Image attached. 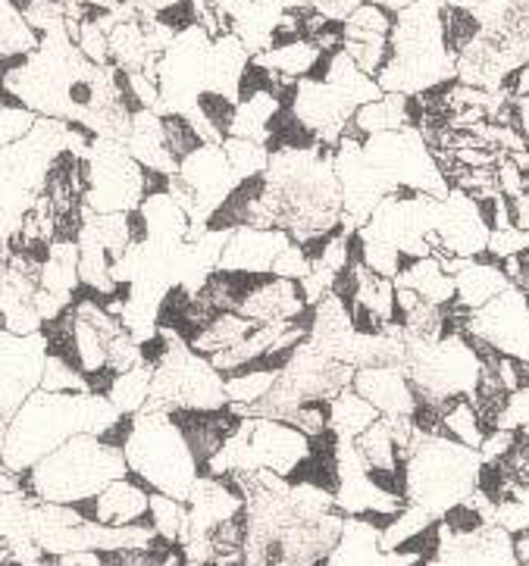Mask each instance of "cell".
Instances as JSON below:
<instances>
[{
    "label": "cell",
    "instance_id": "cell-12",
    "mask_svg": "<svg viewBox=\"0 0 529 566\" xmlns=\"http://www.w3.org/2000/svg\"><path fill=\"white\" fill-rule=\"evenodd\" d=\"M248 448H251L257 470L282 475L286 482L311 457V439L298 426L289 420H270V417H251Z\"/></svg>",
    "mask_w": 529,
    "mask_h": 566
},
{
    "label": "cell",
    "instance_id": "cell-4",
    "mask_svg": "<svg viewBox=\"0 0 529 566\" xmlns=\"http://www.w3.org/2000/svg\"><path fill=\"white\" fill-rule=\"evenodd\" d=\"M479 451L445 436H414L404 454V501L442 516L476 492Z\"/></svg>",
    "mask_w": 529,
    "mask_h": 566
},
{
    "label": "cell",
    "instance_id": "cell-45",
    "mask_svg": "<svg viewBox=\"0 0 529 566\" xmlns=\"http://www.w3.org/2000/svg\"><path fill=\"white\" fill-rule=\"evenodd\" d=\"M529 426V385L517 388L508 395L505 401V410L498 417V429H511V432H520Z\"/></svg>",
    "mask_w": 529,
    "mask_h": 566
},
{
    "label": "cell",
    "instance_id": "cell-18",
    "mask_svg": "<svg viewBox=\"0 0 529 566\" xmlns=\"http://www.w3.org/2000/svg\"><path fill=\"white\" fill-rule=\"evenodd\" d=\"M508 289H511V279L505 275L501 263L486 254L464 260V266L455 273V304L464 313L486 307L492 297Z\"/></svg>",
    "mask_w": 529,
    "mask_h": 566
},
{
    "label": "cell",
    "instance_id": "cell-13",
    "mask_svg": "<svg viewBox=\"0 0 529 566\" xmlns=\"http://www.w3.org/2000/svg\"><path fill=\"white\" fill-rule=\"evenodd\" d=\"M486 244H489V226L483 220L476 201L460 188H452L442 198V210H438L436 254L474 260L486 254Z\"/></svg>",
    "mask_w": 529,
    "mask_h": 566
},
{
    "label": "cell",
    "instance_id": "cell-3",
    "mask_svg": "<svg viewBox=\"0 0 529 566\" xmlns=\"http://www.w3.org/2000/svg\"><path fill=\"white\" fill-rule=\"evenodd\" d=\"M126 454L104 436H75L22 473V492L48 504H82L126 475Z\"/></svg>",
    "mask_w": 529,
    "mask_h": 566
},
{
    "label": "cell",
    "instance_id": "cell-29",
    "mask_svg": "<svg viewBox=\"0 0 529 566\" xmlns=\"http://www.w3.org/2000/svg\"><path fill=\"white\" fill-rule=\"evenodd\" d=\"M107 48L110 63H113L116 70H123V73H138V70L145 66L147 56H151L138 17L116 19L107 32Z\"/></svg>",
    "mask_w": 529,
    "mask_h": 566
},
{
    "label": "cell",
    "instance_id": "cell-24",
    "mask_svg": "<svg viewBox=\"0 0 529 566\" xmlns=\"http://www.w3.org/2000/svg\"><path fill=\"white\" fill-rule=\"evenodd\" d=\"M257 66H263L267 73L279 75V78H311L323 60V51L308 41V38H298V41H289V44H273L267 48L263 54L251 56Z\"/></svg>",
    "mask_w": 529,
    "mask_h": 566
},
{
    "label": "cell",
    "instance_id": "cell-41",
    "mask_svg": "<svg viewBox=\"0 0 529 566\" xmlns=\"http://www.w3.org/2000/svg\"><path fill=\"white\" fill-rule=\"evenodd\" d=\"M35 113L19 107L13 101H7V97H0V147H10L22 142L35 128Z\"/></svg>",
    "mask_w": 529,
    "mask_h": 566
},
{
    "label": "cell",
    "instance_id": "cell-20",
    "mask_svg": "<svg viewBox=\"0 0 529 566\" xmlns=\"http://www.w3.org/2000/svg\"><path fill=\"white\" fill-rule=\"evenodd\" d=\"M313 78H323L329 88L339 94L351 111H357V107H364L370 101L383 97L380 82L370 78L366 73H361V70L354 66V60H351L342 48H339L335 54H323Z\"/></svg>",
    "mask_w": 529,
    "mask_h": 566
},
{
    "label": "cell",
    "instance_id": "cell-7",
    "mask_svg": "<svg viewBox=\"0 0 529 566\" xmlns=\"http://www.w3.org/2000/svg\"><path fill=\"white\" fill-rule=\"evenodd\" d=\"M79 160L89 213H128L145 201V169L132 160L123 142L94 135Z\"/></svg>",
    "mask_w": 529,
    "mask_h": 566
},
{
    "label": "cell",
    "instance_id": "cell-27",
    "mask_svg": "<svg viewBox=\"0 0 529 566\" xmlns=\"http://www.w3.org/2000/svg\"><path fill=\"white\" fill-rule=\"evenodd\" d=\"M376 420H380V410L361 398L351 385L329 401V429L339 441H354L357 436H364Z\"/></svg>",
    "mask_w": 529,
    "mask_h": 566
},
{
    "label": "cell",
    "instance_id": "cell-39",
    "mask_svg": "<svg viewBox=\"0 0 529 566\" xmlns=\"http://www.w3.org/2000/svg\"><path fill=\"white\" fill-rule=\"evenodd\" d=\"M248 532H251V523H248V511L241 507L229 520L217 523L207 535H210V545H214L217 554H236V551H245V545H248Z\"/></svg>",
    "mask_w": 529,
    "mask_h": 566
},
{
    "label": "cell",
    "instance_id": "cell-14",
    "mask_svg": "<svg viewBox=\"0 0 529 566\" xmlns=\"http://www.w3.org/2000/svg\"><path fill=\"white\" fill-rule=\"evenodd\" d=\"M147 507H151V489H145L135 475H120L107 489L75 504V511L85 520L101 523V526H142L147 523Z\"/></svg>",
    "mask_w": 529,
    "mask_h": 566
},
{
    "label": "cell",
    "instance_id": "cell-38",
    "mask_svg": "<svg viewBox=\"0 0 529 566\" xmlns=\"http://www.w3.org/2000/svg\"><path fill=\"white\" fill-rule=\"evenodd\" d=\"M342 51L354 60V66L361 73L376 78V75L383 73L385 63H388V38H366V41L342 38Z\"/></svg>",
    "mask_w": 529,
    "mask_h": 566
},
{
    "label": "cell",
    "instance_id": "cell-19",
    "mask_svg": "<svg viewBox=\"0 0 529 566\" xmlns=\"http://www.w3.org/2000/svg\"><path fill=\"white\" fill-rule=\"evenodd\" d=\"M126 150L132 154V160L142 166V169H154V172H164V176H176L179 164L173 160L169 147L164 138V119L157 111H138L132 113V123H128L126 135Z\"/></svg>",
    "mask_w": 529,
    "mask_h": 566
},
{
    "label": "cell",
    "instance_id": "cell-30",
    "mask_svg": "<svg viewBox=\"0 0 529 566\" xmlns=\"http://www.w3.org/2000/svg\"><path fill=\"white\" fill-rule=\"evenodd\" d=\"M438 436L457 441L464 448L479 451V444L486 439V429L479 422V413L470 398H455V401L442 403V420H438Z\"/></svg>",
    "mask_w": 529,
    "mask_h": 566
},
{
    "label": "cell",
    "instance_id": "cell-6",
    "mask_svg": "<svg viewBox=\"0 0 529 566\" xmlns=\"http://www.w3.org/2000/svg\"><path fill=\"white\" fill-rule=\"evenodd\" d=\"M407 342L404 369L414 385L417 401L442 403L455 398H470L479 379V354L467 342V335H445L436 342Z\"/></svg>",
    "mask_w": 529,
    "mask_h": 566
},
{
    "label": "cell",
    "instance_id": "cell-34",
    "mask_svg": "<svg viewBox=\"0 0 529 566\" xmlns=\"http://www.w3.org/2000/svg\"><path fill=\"white\" fill-rule=\"evenodd\" d=\"M219 147H222V154H226V160L232 166L238 182L267 172V164H270V150H267V145L248 142V138H232V135H229Z\"/></svg>",
    "mask_w": 529,
    "mask_h": 566
},
{
    "label": "cell",
    "instance_id": "cell-8",
    "mask_svg": "<svg viewBox=\"0 0 529 566\" xmlns=\"http://www.w3.org/2000/svg\"><path fill=\"white\" fill-rule=\"evenodd\" d=\"M361 147H364V157L370 160V166L388 185V195L395 188H411L417 195H429V198L442 201L452 191V185L445 182V176L438 172L433 150L414 126L370 135L361 142Z\"/></svg>",
    "mask_w": 529,
    "mask_h": 566
},
{
    "label": "cell",
    "instance_id": "cell-53",
    "mask_svg": "<svg viewBox=\"0 0 529 566\" xmlns=\"http://www.w3.org/2000/svg\"><path fill=\"white\" fill-rule=\"evenodd\" d=\"M520 436H523V439L529 441V426H527V429H520Z\"/></svg>",
    "mask_w": 529,
    "mask_h": 566
},
{
    "label": "cell",
    "instance_id": "cell-16",
    "mask_svg": "<svg viewBox=\"0 0 529 566\" xmlns=\"http://www.w3.org/2000/svg\"><path fill=\"white\" fill-rule=\"evenodd\" d=\"M292 241L282 229H232L226 232V244L219 251L217 270L232 273H270L273 275L276 256Z\"/></svg>",
    "mask_w": 529,
    "mask_h": 566
},
{
    "label": "cell",
    "instance_id": "cell-32",
    "mask_svg": "<svg viewBox=\"0 0 529 566\" xmlns=\"http://www.w3.org/2000/svg\"><path fill=\"white\" fill-rule=\"evenodd\" d=\"M41 38L22 17V7L17 0H0V60L32 54Z\"/></svg>",
    "mask_w": 529,
    "mask_h": 566
},
{
    "label": "cell",
    "instance_id": "cell-50",
    "mask_svg": "<svg viewBox=\"0 0 529 566\" xmlns=\"http://www.w3.org/2000/svg\"><path fill=\"white\" fill-rule=\"evenodd\" d=\"M511 545H514V560H517V566H529V530L511 535Z\"/></svg>",
    "mask_w": 529,
    "mask_h": 566
},
{
    "label": "cell",
    "instance_id": "cell-25",
    "mask_svg": "<svg viewBox=\"0 0 529 566\" xmlns=\"http://www.w3.org/2000/svg\"><path fill=\"white\" fill-rule=\"evenodd\" d=\"M282 94L279 92H255L236 101V116H232V138H248L267 145V132L273 126L276 113L282 111Z\"/></svg>",
    "mask_w": 529,
    "mask_h": 566
},
{
    "label": "cell",
    "instance_id": "cell-48",
    "mask_svg": "<svg viewBox=\"0 0 529 566\" xmlns=\"http://www.w3.org/2000/svg\"><path fill=\"white\" fill-rule=\"evenodd\" d=\"M135 17H160L164 10L183 3V0H123Z\"/></svg>",
    "mask_w": 529,
    "mask_h": 566
},
{
    "label": "cell",
    "instance_id": "cell-2",
    "mask_svg": "<svg viewBox=\"0 0 529 566\" xmlns=\"http://www.w3.org/2000/svg\"><path fill=\"white\" fill-rule=\"evenodd\" d=\"M445 3L448 0H414L395 17L388 35V63L376 75L383 92L414 97L455 78L457 56L448 51L442 29Z\"/></svg>",
    "mask_w": 529,
    "mask_h": 566
},
{
    "label": "cell",
    "instance_id": "cell-44",
    "mask_svg": "<svg viewBox=\"0 0 529 566\" xmlns=\"http://www.w3.org/2000/svg\"><path fill=\"white\" fill-rule=\"evenodd\" d=\"M311 273V256L308 251L301 248V241H289L286 248H282V254L276 256L273 263V275L279 279H292V282H301L304 275Z\"/></svg>",
    "mask_w": 529,
    "mask_h": 566
},
{
    "label": "cell",
    "instance_id": "cell-21",
    "mask_svg": "<svg viewBox=\"0 0 529 566\" xmlns=\"http://www.w3.org/2000/svg\"><path fill=\"white\" fill-rule=\"evenodd\" d=\"M392 282L398 289H411L423 304H433V307H442V311L448 304H455V279L442 270L436 254L404 260L402 270H398V275Z\"/></svg>",
    "mask_w": 529,
    "mask_h": 566
},
{
    "label": "cell",
    "instance_id": "cell-9",
    "mask_svg": "<svg viewBox=\"0 0 529 566\" xmlns=\"http://www.w3.org/2000/svg\"><path fill=\"white\" fill-rule=\"evenodd\" d=\"M464 332L479 338L498 354L529 364V297L520 289H508L486 307L467 313Z\"/></svg>",
    "mask_w": 529,
    "mask_h": 566
},
{
    "label": "cell",
    "instance_id": "cell-22",
    "mask_svg": "<svg viewBox=\"0 0 529 566\" xmlns=\"http://www.w3.org/2000/svg\"><path fill=\"white\" fill-rule=\"evenodd\" d=\"M248 63H251V54L245 51V44L232 32L210 38V48H207V56H204L207 88L238 97V78H241Z\"/></svg>",
    "mask_w": 529,
    "mask_h": 566
},
{
    "label": "cell",
    "instance_id": "cell-51",
    "mask_svg": "<svg viewBox=\"0 0 529 566\" xmlns=\"http://www.w3.org/2000/svg\"><path fill=\"white\" fill-rule=\"evenodd\" d=\"M370 3H376V7H383L385 13H392V17H398L402 10H407L414 0H370Z\"/></svg>",
    "mask_w": 529,
    "mask_h": 566
},
{
    "label": "cell",
    "instance_id": "cell-46",
    "mask_svg": "<svg viewBox=\"0 0 529 566\" xmlns=\"http://www.w3.org/2000/svg\"><path fill=\"white\" fill-rule=\"evenodd\" d=\"M495 185H498V191L511 201V198H517V195H523L529 188L527 176L520 172V166L514 164L511 157L505 154L498 164H495Z\"/></svg>",
    "mask_w": 529,
    "mask_h": 566
},
{
    "label": "cell",
    "instance_id": "cell-26",
    "mask_svg": "<svg viewBox=\"0 0 529 566\" xmlns=\"http://www.w3.org/2000/svg\"><path fill=\"white\" fill-rule=\"evenodd\" d=\"M279 379V369L267 366L263 360L241 366L222 376V391H226V403L236 407L238 413H248L251 407L263 401L270 395V388Z\"/></svg>",
    "mask_w": 529,
    "mask_h": 566
},
{
    "label": "cell",
    "instance_id": "cell-17",
    "mask_svg": "<svg viewBox=\"0 0 529 566\" xmlns=\"http://www.w3.org/2000/svg\"><path fill=\"white\" fill-rule=\"evenodd\" d=\"M304 311H308V304H304V294L298 289V282L270 273L260 275L255 289L245 294V301L236 307V313L248 316L257 326L298 319Z\"/></svg>",
    "mask_w": 529,
    "mask_h": 566
},
{
    "label": "cell",
    "instance_id": "cell-10",
    "mask_svg": "<svg viewBox=\"0 0 529 566\" xmlns=\"http://www.w3.org/2000/svg\"><path fill=\"white\" fill-rule=\"evenodd\" d=\"M48 360V338L0 332V413L10 420L29 395L41 388V373Z\"/></svg>",
    "mask_w": 529,
    "mask_h": 566
},
{
    "label": "cell",
    "instance_id": "cell-23",
    "mask_svg": "<svg viewBox=\"0 0 529 566\" xmlns=\"http://www.w3.org/2000/svg\"><path fill=\"white\" fill-rule=\"evenodd\" d=\"M411 126V97L407 94H388L370 101L364 107L351 113L348 132L351 138L364 142L370 135H383V132H398V128Z\"/></svg>",
    "mask_w": 529,
    "mask_h": 566
},
{
    "label": "cell",
    "instance_id": "cell-42",
    "mask_svg": "<svg viewBox=\"0 0 529 566\" xmlns=\"http://www.w3.org/2000/svg\"><path fill=\"white\" fill-rule=\"evenodd\" d=\"M289 422L298 426L308 439L311 436H323V432H329V401H323V398H304L289 413Z\"/></svg>",
    "mask_w": 529,
    "mask_h": 566
},
{
    "label": "cell",
    "instance_id": "cell-1",
    "mask_svg": "<svg viewBox=\"0 0 529 566\" xmlns=\"http://www.w3.org/2000/svg\"><path fill=\"white\" fill-rule=\"evenodd\" d=\"M123 413L97 391H44L38 388L7 420L0 467L29 473L41 457L75 436H104Z\"/></svg>",
    "mask_w": 529,
    "mask_h": 566
},
{
    "label": "cell",
    "instance_id": "cell-28",
    "mask_svg": "<svg viewBox=\"0 0 529 566\" xmlns=\"http://www.w3.org/2000/svg\"><path fill=\"white\" fill-rule=\"evenodd\" d=\"M255 326L257 323H251V319L241 316V313L219 311L214 313V316H210L185 345L191 347L195 354H201V357H214L219 350H226V347H232L236 342H241Z\"/></svg>",
    "mask_w": 529,
    "mask_h": 566
},
{
    "label": "cell",
    "instance_id": "cell-5",
    "mask_svg": "<svg viewBox=\"0 0 529 566\" xmlns=\"http://www.w3.org/2000/svg\"><path fill=\"white\" fill-rule=\"evenodd\" d=\"M123 454H126L128 475H135L151 492L185 501L198 479V467L191 460L179 426L160 410L132 413V429L123 444Z\"/></svg>",
    "mask_w": 529,
    "mask_h": 566
},
{
    "label": "cell",
    "instance_id": "cell-43",
    "mask_svg": "<svg viewBox=\"0 0 529 566\" xmlns=\"http://www.w3.org/2000/svg\"><path fill=\"white\" fill-rule=\"evenodd\" d=\"M529 251V232L508 226V229H492L489 232V244H486V256L492 260H508V256H520Z\"/></svg>",
    "mask_w": 529,
    "mask_h": 566
},
{
    "label": "cell",
    "instance_id": "cell-31",
    "mask_svg": "<svg viewBox=\"0 0 529 566\" xmlns=\"http://www.w3.org/2000/svg\"><path fill=\"white\" fill-rule=\"evenodd\" d=\"M151 379H154V366H132L126 373H116V376H113V382H110L104 398H107L120 413H142L147 398H151Z\"/></svg>",
    "mask_w": 529,
    "mask_h": 566
},
{
    "label": "cell",
    "instance_id": "cell-11",
    "mask_svg": "<svg viewBox=\"0 0 529 566\" xmlns=\"http://www.w3.org/2000/svg\"><path fill=\"white\" fill-rule=\"evenodd\" d=\"M286 111L292 113L308 132H313L320 147H329V150L345 138L351 113H354L323 78H313V75L294 82L292 94L286 101Z\"/></svg>",
    "mask_w": 529,
    "mask_h": 566
},
{
    "label": "cell",
    "instance_id": "cell-47",
    "mask_svg": "<svg viewBox=\"0 0 529 566\" xmlns=\"http://www.w3.org/2000/svg\"><path fill=\"white\" fill-rule=\"evenodd\" d=\"M364 0H311V7L317 13H323L332 22H345Z\"/></svg>",
    "mask_w": 529,
    "mask_h": 566
},
{
    "label": "cell",
    "instance_id": "cell-49",
    "mask_svg": "<svg viewBox=\"0 0 529 566\" xmlns=\"http://www.w3.org/2000/svg\"><path fill=\"white\" fill-rule=\"evenodd\" d=\"M511 226L529 232V188L523 191V195L511 198Z\"/></svg>",
    "mask_w": 529,
    "mask_h": 566
},
{
    "label": "cell",
    "instance_id": "cell-35",
    "mask_svg": "<svg viewBox=\"0 0 529 566\" xmlns=\"http://www.w3.org/2000/svg\"><path fill=\"white\" fill-rule=\"evenodd\" d=\"M392 25H395V17H392V13H385L383 7L364 0V3L342 22V38H351V41L388 38L392 35Z\"/></svg>",
    "mask_w": 529,
    "mask_h": 566
},
{
    "label": "cell",
    "instance_id": "cell-15",
    "mask_svg": "<svg viewBox=\"0 0 529 566\" xmlns=\"http://www.w3.org/2000/svg\"><path fill=\"white\" fill-rule=\"evenodd\" d=\"M351 388L380 410V417H411L417 395L404 364L357 366Z\"/></svg>",
    "mask_w": 529,
    "mask_h": 566
},
{
    "label": "cell",
    "instance_id": "cell-37",
    "mask_svg": "<svg viewBox=\"0 0 529 566\" xmlns=\"http://www.w3.org/2000/svg\"><path fill=\"white\" fill-rule=\"evenodd\" d=\"M357 241H361V263L370 273L383 275V279H395L398 275L404 256L392 244H385V241L373 235H364L361 229H357Z\"/></svg>",
    "mask_w": 529,
    "mask_h": 566
},
{
    "label": "cell",
    "instance_id": "cell-33",
    "mask_svg": "<svg viewBox=\"0 0 529 566\" xmlns=\"http://www.w3.org/2000/svg\"><path fill=\"white\" fill-rule=\"evenodd\" d=\"M147 526L157 532L160 538L179 545L188 532V507L179 497H169V494L151 492V507H147Z\"/></svg>",
    "mask_w": 529,
    "mask_h": 566
},
{
    "label": "cell",
    "instance_id": "cell-36",
    "mask_svg": "<svg viewBox=\"0 0 529 566\" xmlns=\"http://www.w3.org/2000/svg\"><path fill=\"white\" fill-rule=\"evenodd\" d=\"M41 388L44 391H92L89 376L60 354H48L44 373H41Z\"/></svg>",
    "mask_w": 529,
    "mask_h": 566
},
{
    "label": "cell",
    "instance_id": "cell-52",
    "mask_svg": "<svg viewBox=\"0 0 529 566\" xmlns=\"http://www.w3.org/2000/svg\"><path fill=\"white\" fill-rule=\"evenodd\" d=\"M3 432H7V417L0 413V454H3Z\"/></svg>",
    "mask_w": 529,
    "mask_h": 566
},
{
    "label": "cell",
    "instance_id": "cell-40",
    "mask_svg": "<svg viewBox=\"0 0 529 566\" xmlns=\"http://www.w3.org/2000/svg\"><path fill=\"white\" fill-rule=\"evenodd\" d=\"M160 119H164L166 147H169V154H173L176 164H179L183 157H188L195 147L204 145L201 138H198V132H195L191 123L185 119V113H160Z\"/></svg>",
    "mask_w": 529,
    "mask_h": 566
}]
</instances>
